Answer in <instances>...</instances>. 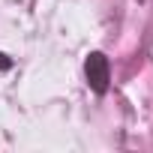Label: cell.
Segmentation results:
<instances>
[{
	"label": "cell",
	"mask_w": 153,
	"mask_h": 153,
	"mask_svg": "<svg viewBox=\"0 0 153 153\" xmlns=\"http://www.w3.org/2000/svg\"><path fill=\"white\" fill-rule=\"evenodd\" d=\"M84 75H87V84L93 93H105L108 90V81H111V63L102 51H90L87 60H84Z\"/></svg>",
	"instance_id": "cell-1"
},
{
	"label": "cell",
	"mask_w": 153,
	"mask_h": 153,
	"mask_svg": "<svg viewBox=\"0 0 153 153\" xmlns=\"http://www.w3.org/2000/svg\"><path fill=\"white\" fill-rule=\"evenodd\" d=\"M9 66H12V57H6L3 51H0V72H6Z\"/></svg>",
	"instance_id": "cell-2"
}]
</instances>
